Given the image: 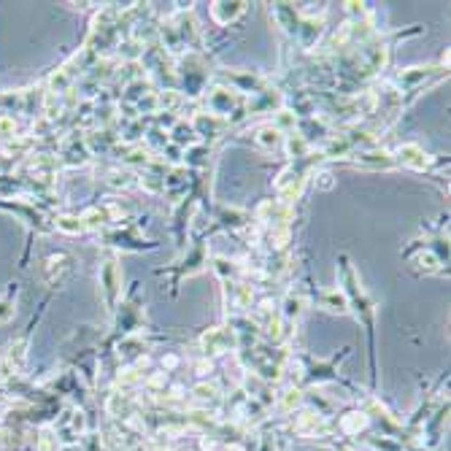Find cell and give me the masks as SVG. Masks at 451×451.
<instances>
[]
</instances>
